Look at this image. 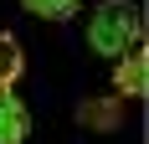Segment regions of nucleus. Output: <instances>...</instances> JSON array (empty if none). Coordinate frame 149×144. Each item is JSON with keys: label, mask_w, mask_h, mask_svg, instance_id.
<instances>
[{"label": "nucleus", "mask_w": 149, "mask_h": 144, "mask_svg": "<svg viewBox=\"0 0 149 144\" xmlns=\"http://www.w3.org/2000/svg\"><path fill=\"white\" fill-rule=\"evenodd\" d=\"M88 46L103 57H123L139 46V10L129 0H103L88 21Z\"/></svg>", "instance_id": "obj_1"}, {"label": "nucleus", "mask_w": 149, "mask_h": 144, "mask_svg": "<svg viewBox=\"0 0 149 144\" xmlns=\"http://www.w3.org/2000/svg\"><path fill=\"white\" fill-rule=\"evenodd\" d=\"M144 87H149V57L134 46V52H123V57H118V72H113V93H118V98H139Z\"/></svg>", "instance_id": "obj_2"}, {"label": "nucleus", "mask_w": 149, "mask_h": 144, "mask_svg": "<svg viewBox=\"0 0 149 144\" xmlns=\"http://www.w3.org/2000/svg\"><path fill=\"white\" fill-rule=\"evenodd\" d=\"M26 129H31L26 103L15 98V87H0V144H21Z\"/></svg>", "instance_id": "obj_3"}, {"label": "nucleus", "mask_w": 149, "mask_h": 144, "mask_svg": "<svg viewBox=\"0 0 149 144\" xmlns=\"http://www.w3.org/2000/svg\"><path fill=\"white\" fill-rule=\"evenodd\" d=\"M21 67H26V57H21V41H15L10 31H0V87H10L15 77H21Z\"/></svg>", "instance_id": "obj_4"}, {"label": "nucleus", "mask_w": 149, "mask_h": 144, "mask_svg": "<svg viewBox=\"0 0 149 144\" xmlns=\"http://www.w3.org/2000/svg\"><path fill=\"white\" fill-rule=\"evenodd\" d=\"M21 5H26L31 15H41V21H72L82 0H21Z\"/></svg>", "instance_id": "obj_5"}, {"label": "nucleus", "mask_w": 149, "mask_h": 144, "mask_svg": "<svg viewBox=\"0 0 149 144\" xmlns=\"http://www.w3.org/2000/svg\"><path fill=\"white\" fill-rule=\"evenodd\" d=\"M82 124L88 129H118V103H82Z\"/></svg>", "instance_id": "obj_6"}]
</instances>
